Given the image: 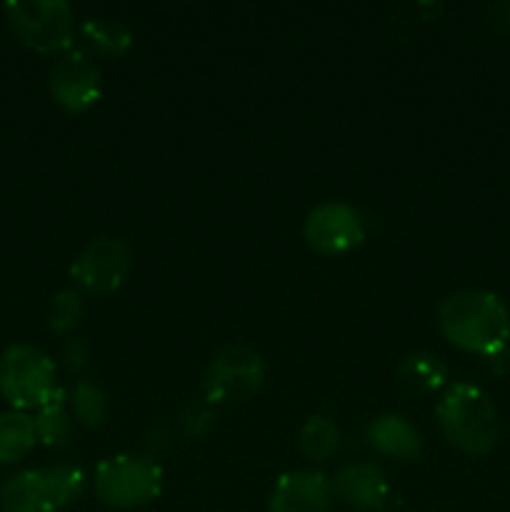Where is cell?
<instances>
[{
  "instance_id": "4",
  "label": "cell",
  "mask_w": 510,
  "mask_h": 512,
  "mask_svg": "<svg viewBox=\"0 0 510 512\" xmlns=\"http://www.w3.org/2000/svg\"><path fill=\"white\" fill-rule=\"evenodd\" d=\"M163 490V468L135 453H118L95 468V495L118 510L153 503Z\"/></svg>"
},
{
  "instance_id": "3",
  "label": "cell",
  "mask_w": 510,
  "mask_h": 512,
  "mask_svg": "<svg viewBox=\"0 0 510 512\" xmlns=\"http://www.w3.org/2000/svg\"><path fill=\"white\" fill-rule=\"evenodd\" d=\"M85 475L75 465L20 470L0 488L3 512H58L83 493Z\"/></svg>"
},
{
  "instance_id": "5",
  "label": "cell",
  "mask_w": 510,
  "mask_h": 512,
  "mask_svg": "<svg viewBox=\"0 0 510 512\" xmlns=\"http://www.w3.org/2000/svg\"><path fill=\"white\" fill-rule=\"evenodd\" d=\"M55 363L28 343H15L0 355V395L13 410L43 408L55 393Z\"/></svg>"
},
{
  "instance_id": "1",
  "label": "cell",
  "mask_w": 510,
  "mask_h": 512,
  "mask_svg": "<svg viewBox=\"0 0 510 512\" xmlns=\"http://www.w3.org/2000/svg\"><path fill=\"white\" fill-rule=\"evenodd\" d=\"M438 328L455 348L493 358L508 350L510 310L490 290H458L440 303Z\"/></svg>"
},
{
  "instance_id": "13",
  "label": "cell",
  "mask_w": 510,
  "mask_h": 512,
  "mask_svg": "<svg viewBox=\"0 0 510 512\" xmlns=\"http://www.w3.org/2000/svg\"><path fill=\"white\" fill-rule=\"evenodd\" d=\"M365 438H368L370 448L395 460H413L423 453V438H420L418 428L408 423L403 415H378L365 430Z\"/></svg>"
},
{
  "instance_id": "2",
  "label": "cell",
  "mask_w": 510,
  "mask_h": 512,
  "mask_svg": "<svg viewBox=\"0 0 510 512\" xmlns=\"http://www.w3.org/2000/svg\"><path fill=\"white\" fill-rule=\"evenodd\" d=\"M438 423L450 445L468 455H485L493 450L500 435L498 410L483 388L473 383L450 385L435 408Z\"/></svg>"
},
{
  "instance_id": "18",
  "label": "cell",
  "mask_w": 510,
  "mask_h": 512,
  "mask_svg": "<svg viewBox=\"0 0 510 512\" xmlns=\"http://www.w3.org/2000/svg\"><path fill=\"white\" fill-rule=\"evenodd\" d=\"M340 445V430L333 418L328 415H313L305 420L303 430H300V450L313 463H323V460L333 458L335 450Z\"/></svg>"
},
{
  "instance_id": "16",
  "label": "cell",
  "mask_w": 510,
  "mask_h": 512,
  "mask_svg": "<svg viewBox=\"0 0 510 512\" xmlns=\"http://www.w3.org/2000/svg\"><path fill=\"white\" fill-rule=\"evenodd\" d=\"M33 420L40 443L50 445V448H63V445L73 440L75 428L68 413V395H65V390H55L48 403L38 408V415Z\"/></svg>"
},
{
  "instance_id": "22",
  "label": "cell",
  "mask_w": 510,
  "mask_h": 512,
  "mask_svg": "<svg viewBox=\"0 0 510 512\" xmlns=\"http://www.w3.org/2000/svg\"><path fill=\"white\" fill-rule=\"evenodd\" d=\"M508 353H510V343H508Z\"/></svg>"
},
{
  "instance_id": "8",
  "label": "cell",
  "mask_w": 510,
  "mask_h": 512,
  "mask_svg": "<svg viewBox=\"0 0 510 512\" xmlns=\"http://www.w3.org/2000/svg\"><path fill=\"white\" fill-rule=\"evenodd\" d=\"M133 255L128 243L115 235H100L90 240L70 265V278L75 288L88 295H108L123 285L130 273Z\"/></svg>"
},
{
  "instance_id": "20",
  "label": "cell",
  "mask_w": 510,
  "mask_h": 512,
  "mask_svg": "<svg viewBox=\"0 0 510 512\" xmlns=\"http://www.w3.org/2000/svg\"><path fill=\"white\" fill-rule=\"evenodd\" d=\"M80 313H83V298L75 288H65L60 293L53 295L48 305V328L55 333H63V330L73 328L78 323Z\"/></svg>"
},
{
  "instance_id": "10",
  "label": "cell",
  "mask_w": 510,
  "mask_h": 512,
  "mask_svg": "<svg viewBox=\"0 0 510 512\" xmlns=\"http://www.w3.org/2000/svg\"><path fill=\"white\" fill-rule=\"evenodd\" d=\"M48 88L60 108L68 113H83L100 98V68L85 55V50L70 48L50 68Z\"/></svg>"
},
{
  "instance_id": "11",
  "label": "cell",
  "mask_w": 510,
  "mask_h": 512,
  "mask_svg": "<svg viewBox=\"0 0 510 512\" xmlns=\"http://www.w3.org/2000/svg\"><path fill=\"white\" fill-rule=\"evenodd\" d=\"M330 493V480L318 470H290L275 483L270 512H328Z\"/></svg>"
},
{
  "instance_id": "7",
  "label": "cell",
  "mask_w": 510,
  "mask_h": 512,
  "mask_svg": "<svg viewBox=\"0 0 510 512\" xmlns=\"http://www.w3.org/2000/svg\"><path fill=\"white\" fill-rule=\"evenodd\" d=\"M265 363L250 345L233 343L213 355L203 375V395L208 403H240L260 390Z\"/></svg>"
},
{
  "instance_id": "15",
  "label": "cell",
  "mask_w": 510,
  "mask_h": 512,
  "mask_svg": "<svg viewBox=\"0 0 510 512\" xmlns=\"http://www.w3.org/2000/svg\"><path fill=\"white\" fill-rule=\"evenodd\" d=\"M38 433L35 420L23 410L0 413V463L13 465L33 450Z\"/></svg>"
},
{
  "instance_id": "14",
  "label": "cell",
  "mask_w": 510,
  "mask_h": 512,
  "mask_svg": "<svg viewBox=\"0 0 510 512\" xmlns=\"http://www.w3.org/2000/svg\"><path fill=\"white\" fill-rule=\"evenodd\" d=\"M78 35L85 50L95 55H123L133 45V33L128 25L110 15H93L78 25Z\"/></svg>"
},
{
  "instance_id": "19",
  "label": "cell",
  "mask_w": 510,
  "mask_h": 512,
  "mask_svg": "<svg viewBox=\"0 0 510 512\" xmlns=\"http://www.w3.org/2000/svg\"><path fill=\"white\" fill-rule=\"evenodd\" d=\"M70 403H73L75 418L88 425V428L100 425L108 415V398L93 380H78L73 393H70Z\"/></svg>"
},
{
  "instance_id": "6",
  "label": "cell",
  "mask_w": 510,
  "mask_h": 512,
  "mask_svg": "<svg viewBox=\"0 0 510 512\" xmlns=\"http://www.w3.org/2000/svg\"><path fill=\"white\" fill-rule=\"evenodd\" d=\"M5 20L15 38L38 53H65L73 45L75 15L65 0H13Z\"/></svg>"
},
{
  "instance_id": "12",
  "label": "cell",
  "mask_w": 510,
  "mask_h": 512,
  "mask_svg": "<svg viewBox=\"0 0 510 512\" xmlns=\"http://www.w3.org/2000/svg\"><path fill=\"white\" fill-rule=\"evenodd\" d=\"M333 493L358 510H380L390 495L388 475L375 463H348L330 480Z\"/></svg>"
},
{
  "instance_id": "9",
  "label": "cell",
  "mask_w": 510,
  "mask_h": 512,
  "mask_svg": "<svg viewBox=\"0 0 510 512\" xmlns=\"http://www.w3.org/2000/svg\"><path fill=\"white\" fill-rule=\"evenodd\" d=\"M305 243L320 255H340L365 240V223L348 203L328 200L315 205L305 218Z\"/></svg>"
},
{
  "instance_id": "17",
  "label": "cell",
  "mask_w": 510,
  "mask_h": 512,
  "mask_svg": "<svg viewBox=\"0 0 510 512\" xmlns=\"http://www.w3.org/2000/svg\"><path fill=\"white\" fill-rule=\"evenodd\" d=\"M398 378L400 383L408 388L420 390V393H430V390L443 388L448 380V368L440 363L435 355L430 353H410L398 363Z\"/></svg>"
},
{
  "instance_id": "21",
  "label": "cell",
  "mask_w": 510,
  "mask_h": 512,
  "mask_svg": "<svg viewBox=\"0 0 510 512\" xmlns=\"http://www.w3.org/2000/svg\"><path fill=\"white\" fill-rule=\"evenodd\" d=\"M65 358H68L70 368H80V365L85 363L83 343H78V340H73V343H70L68 348H65Z\"/></svg>"
}]
</instances>
